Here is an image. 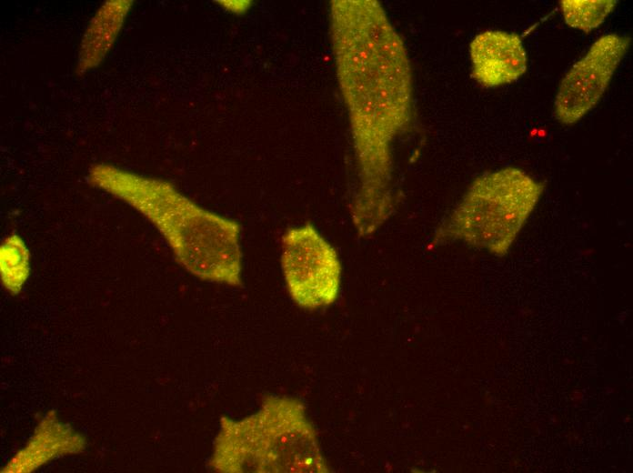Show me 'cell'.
Listing matches in <instances>:
<instances>
[{
    "label": "cell",
    "mask_w": 633,
    "mask_h": 473,
    "mask_svg": "<svg viewBox=\"0 0 633 473\" xmlns=\"http://www.w3.org/2000/svg\"><path fill=\"white\" fill-rule=\"evenodd\" d=\"M333 28L357 165L350 211L358 235L368 236L396 206L392 146L411 120L412 71L406 46L378 1L336 2Z\"/></svg>",
    "instance_id": "cell-1"
},
{
    "label": "cell",
    "mask_w": 633,
    "mask_h": 473,
    "mask_svg": "<svg viewBox=\"0 0 633 473\" xmlns=\"http://www.w3.org/2000/svg\"><path fill=\"white\" fill-rule=\"evenodd\" d=\"M88 179L145 216L189 274L203 281L242 286L241 226L237 221L198 206L166 181L109 164L93 166Z\"/></svg>",
    "instance_id": "cell-2"
},
{
    "label": "cell",
    "mask_w": 633,
    "mask_h": 473,
    "mask_svg": "<svg viewBox=\"0 0 633 473\" xmlns=\"http://www.w3.org/2000/svg\"><path fill=\"white\" fill-rule=\"evenodd\" d=\"M208 467L220 473H327L316 431L298 399L264 398L239 419L222 417Z\"/></svg>",
    "instance_id": "cell-3"
},
{
    "label": "cell",
    "mask_w": 633,
    "mask_h": 473,
    "mask_svg": "<svg viewBox=\"0 0 633 473\" xmlns=\"http://www.w3.org/2000/svg\"><path fill=\"white\" fill-rule=\"evenodd\" d=\"M544 187L542 182L517 167L477 176L436 229L433 245L461 241L504 257L537 206Z\"/></svg>",
    "instance_id": "cell-4"
},
{
    "label": "cell",
    "mask_w": 633,
    "mask_h": 473,
    "mask_svg": "<svg viewBox=\"0 0 633 473\" xmlns=\"http://www.w3.org/2000/svg\"><path fill=\"white\" fill-rule=\"evenodd\" d=\"M280 265L287 292L299 307L314 310L337 299L342 275L339 257L312 224L286 230Z\"/></svg>",
    "instance_id": "cell-5"
},
{
    "label": "cell",
    "mask_w": 633,
    "mask_h": 473,
    "mask_svg": "<svg viewBox=\"0 0 633 473\" xmlns=\"http://www.w3.org/2000/svg\"><path fill=\"white\" fill-rule=\"evenodd\" d=\"M629 45V38L606 34L563 77L554 102L555 117L573 125L600 100Z\"/></svg>",
    "instance_id": "cell-6"
},
{
    "label": "cell",
    "mask_w": 633,
    "mask_h": 473,
    "mask_svg": "<svg viewBox=\"0 0 633 473\" xmlns=\"http://www.w3.org/2000/svg\"><path fill=\"white\" fill-rule=\"evenodd\" d=\"M469 52L472 75L486 87L510 84L523 75L528 67L523 42L515 33L482 32L471 41Z\"/></svg>",
    "instance_id": "cell-7"
},
{
    "label": "cell",
    "mask_w": 633,
    "mask_h": 473,
    "mask_svg": "<svg viewBox=\"0 0 633 473\" xmlns=\"http://www.w3.org/2000/svg\"><path fill=\"white\" fill-rule=\"evenodd\" d=\"M85 448V437L62 422L55 410H50L1 472L29 473L57 458L82 453Z\"/></svg>",
    "instance_id": "cell-8"
},
{
    "label": "cell",
    "mask_w": 633,
    "mask_h": 473,
    "mask_svg": "<svg viewBox=\"0 0 633 473\" xmlns=\"http://www.w3.org/2000/svg\"><path fill=\"white\" fill-rule=\"evenodd\" d=\"M131 3L107 1L97 10L81 41L78 73L85 74L103 61L123 25Z\"/></svg>",
    "instance_id": "cell-9"
},
{
    "label": "cell",
    "mask_w": 633,
    "mask_h": 473,
    "mask_svg": "<svg viewBox=\"0 0 633 473\" xmlns=\"http://www.w3.org/2000/svg\"><path fill=\"white\" fill-rule=\"evenodd\" d=\"M0 275L3 287L19 294L30 275V253L25 241L15 234L6 236L0 247Z\"/></svg>",
    "instance_id": "cell-10"
},
{
    "label": "cell",
    "mask_w": 633,
    "mask_h": 473,
    "mask_svg": "<svg viewBox=\"0 0 633 473\" xmlns=\"http://www.w3.org/2000/svg\"><path fill=\"white\" fill-rule=\"evenodd\" d=\"M615 0H562L560 9L566 24L588 33L598 27L613 11Z\"/></svg>",
    "instance_id": "cell-11"
}]
</instances>
